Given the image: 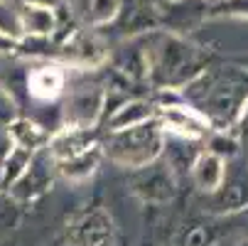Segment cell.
Instances as JSON below:
<instances>
[{
  "mask_svg": "<svg viewBox=\"0 0 248 246\" xmlns=\"http://www.w3.org/2000/svg\"><path fill=\"white\" fill-rule=\"evenodd\" d=\"M143 45L148 57V84L153 89L180 91L209 69V52L180 32L150 30L143 34Z\"/></svg>",
  "mask_w": 248,
  "mask_h": 246,
  "instance_id": "1",
  "label": "cell"
},
{
  "mask_svg": "<svg viewBox=\"0 0 248 246\" xmlns=\"http://www.w3.org/2000/svg\"><path fill=\"white\" fill-rule=\"evenodd\" d=\"M101 150H103V160L125 170H135L162 155L165 128L155 116L145 123H138L130 128L108 131L106 138H101Z\"/></svg>",
  "mask_w": 248,
  "mask_h": 246,
  "instance_id": "2",
  "label": "cell"
},
{
  "mask_svg": "<svg viewBox=\"0 0 248 246\" xmlns=\"http://www.w3.org/2000/svg\"><path fill=\"white\" fill-rule=\"evenodd\" d=\"M128 172V190L143 204H167L177 197V172L165 155Z\"/></svg>",
  "mask_w": 248,
  "mask_h": 246,
  "instance_id": "3",
  "label": "cell"
},
{
  "mask_svg": "<svg viewBox=\"0 0 248 246\" xmlns=\"http://www.w3.org/2000/svg\"><path fill=\"white\" fill-rule=\"evenodd\" d=\"M246 96L248 94L243 91V82H238L236 77H221L211 72L209 91L197 103V109L206 114V118L211 121L214 128H226V126H233Z\"/></svg>",
  "mask_w": 248,
  "mask_h": 246,
  "instance_id": "4",
  "label": "cell"
},
{
  "mask_svg": "<svg viewBox=\"0 0 248 246\" xmlns=\"http://www.w3.org/2000/svg\"><path fill=\"white\" fill-rule=\"evenodd\" d=\"M69 246H116L118 229L113 217L101 207L77 214L66 227Z\"/></svg>",
  "mask_w": 248,
  "mask_h": 246,
  "instance_id": "5",
  "label": "cell"
},
{
  "mask_svg": "<svg viewBox=\"0 0 248 246\" xmlns=\"http://www.w3.org/2000/svg\"><path fill=\"white\" fill-rule=\"evenodd\" d=\"M64 126L74 128H96L106 116V86L81 84L64 101Z\"/></svg>",
  "mask_w": 248,
  "mask_h": 246,
  "instance_id": "6",
  "label": "cell"
},
{
  "mask_svg": "<svg viewBox=\"0 0 248 246\" xmlns=\"http://www.w3.org/2000/svg\"><path fill=\"white\" fill-rule=\"evenodd\" d=\"M157 121L162 123L165 133L180 135V138H187V140H202L214 131V126L206 118V114L185 98L167 103V106H160Z\"/></svg>",
  "mask_w": 248,
  "mask_h": 246,
  "instance_id": "7",
  "label": "cell"
},
{
  "mask_svg": "<svg viewBox=\"0 0 248 246\" xmlns=\"http://www.w3.org/2000/svg\"><path fill=\"white\" fill-rule=\"evenodd\" d=\"M52 182H54V160L49 158V153L45 148L32 155L27 170L8 187V192L15 202L32 204L52 190Z\"/></svg>",
  "mask_w": 248,
  "mask_h": 246,
  "instance_id": "8",
  "label": "cell"
},
{
  "mask_svg": "<svg viewBox=\"0 0 248 246\" xmlns=\"http://www.w3.org/2000/svg\"><path fill=\"white\" fill-rule=\"evenodd\" d=\"M59 59L62 64L96 69L108 59V49L96 32H74L59 45Z\"/></svg>",
  "mask_w": 248,
  "mask_h": 246,
  "instance_id": "9",
  "label": "cell"
},
{
  "mask_svg": "<svg viewBox=\"0 0 248 246\" xmlns=\"http://www.w3.org/2000/svg\"><path fill=\"white\" fill-rule=\"evenodd\" d=\"M101 143L98 138V131L96 128H74V126H64L59 128L57 133L49 135L47 140V153L49 158L57 163V160H64V158H72V155H79L93 146Z\"/></svg>",
  "mask_w": 248,
  "mask_h": 246,
  "instance_id": "10",
  "label": "cell"
},
{
  "mask_svg": "<svg viewBox=\"0 0 248 246\" xmlns=\"http://www.w3.org/2000/svg\"><path fill=\"white\" fill-rule=\"evenodd\" d=\"M206 207L211 214H236L248 209V178L246 175H229L224 182L219 185V190H214L211 195H206Z\"/></svg>",
  "mask_w": 248,
  "mask_h": 246,
  "instance_id": "11",
  "label": "cell"
},
{
  "mask_svg": "<svg viewBox=\"0 0 248 246\" xmlns=\"http://www.w3.org/2000/svg\"><path fill=\"white\" fill-rule=\"evenodd\" d=\"M25 86L34 101H42V103L57 101L66 89V72L62 64H40L27 72Z\"/></svg>",
  "mask_w": 248,
  "mask_h": 246,
  "instance_id": "12",
  "label": "cell"
},
{
  "mask_svg": "<svg viewBox=\"0 0 248 246\" xmlns=\"http://www.w3.org/2000/svg\"><path fill=\"white\" fill-rule=\"evenodd\" d=\"M111 25L121 30V37H140V34L160 27V13L148 3H138L135 0V3L125 5V0H123V5Z\"/></svg>",
  "mask_w": 248,
  "mask_h": 246,
  "instance_id": "13",
  "label": "cell"
},
{
  "mask_svg": "<svg viewBox=\"0 0 248 246\" xmlns=\"http://www.w3.org/2000/svg\"><path fill=\"white\" fill-rule=\"evenodd\" d=\"M170 10L167 15H160V27L167 25V30L172 32H189L192 27L202 25L204 20H209V3L206 0H174L167 3Z\"/></svg>",
  "mask_w": 248,
  "mask_h": 246,
  "instance_id": "14",
  "label": "cell"
},
{
  "mask_svg": "<svg viewBox=\"0 0 248 246\" xmlns=\"http://www.w3.org/2000/svg\"><path fill=\"white\" fill-rule=\"evenodd\" d=\"M189 178L202 195H211L226 178V160H221L211 150H199L189 167Z\"/></svg>",
  "mask_w": 248,
  "mask_h": 246,
  "instance_id": "15",
  "label": "cell"
},
{
  "mask_svg": "<svg viewBox=\"0 0 248 246\" xmlns=\"http://www.w3.org/2000/svg\"><path fill=\"white\" fill-rule=\"evenodd\" d=\"M103 163V150H101V143L79 153V155H72V158H64V160H57L54 163V172L59 175L62 180L66 182H86L89 178H93L96 170L101 167Z\"/></svg>",
  "mask_w": 248,
  "mask_h": 246,
  "instance_id": "16",
  "label": "cell"
},
{
  "mask_svg": "<svg viewBox=\"0 0 248 246\" xmlns=\"http://www.w3.org/2000/svg\"><path fill=\"white\" fill-rule=\"evenodd\" d=\"M157 116V106L148 98H123L111 114L106 116V131H121L138 123H145Z\"/></svg>",
  "mask_w": 248,
  "mask_h": 246,
  "instance_id": "17",
  "label": "cell"
},
{
  "mask_svg": "<svg viewBox=\"0 0 248 246\" xmlns=\"http://www.w3.org/2000/svg\"><path fill=\"white\" fill-rule=\"evenodd\" d=\"M17 10H20V22H22L25 37H45V40L54 37V32H57L54 8L34 5V3H20Z\"/></svg>",
  "mask_w": 248,
  "mask_h": 246,
  "instance_id": "18",
  "label": "cell"
},
{
  "mask_svg": "<svg viewBox=\"0 0 248 246\" xmlns=\"http://www.w3.org/2000/svg\"><path fill=\"white\" fill-rule=\"evenodd\" d=\"M10 140H13V146H20L30 153H37V150H45L47 148V140H49V133L40 126V123H34L30 118H13L8 126H5Z\"/></svg>",
  "mask_w": 248,
  "mask_h": 246,
  "instance_id": "19",
  "label": "cell"
},
{
  "mask_svg": "<svg viewBox=\"0 0 248 246\" xmlns=\"http://www.w3.org/2000/svg\"><path fill=\"white\" fill-rule=\"evenodd\" d=\"M32 155H34V153H30V150H25V148H20V146H13V148L8 150V155L3 158V163H0V172H3V187H5V190L27 170Z\"/></svg>",
  "mask_w": 248,
  "mask_h": 246,
  "instance_id": "20",
  "label": "cell"
},
{
  "mask_svg": "<svg viewBox=\"0 0 248 246\" xmlns=\"http://www.w3.org/2000/svg\"><path fill=\"white\" fill-rule=\"evenodd\" d=\"M123 5V0H86V22L98 30V27H108L118 10Z\"/></svg>",
  "mask_w": 248,
  "mask_h": 246,
  "instance_id": "21",
  "label": "cell"
},
{
  "mask_svg": "<svg viewBox=\"0 0 248 246\" xmlns=\"http://www.w3.org/2000/svg\"><path fill=\"white\" fill-rule=\"evenodd\" d=\"M206 150H211L214 155H219L221 160H233L241 150V143H238V135L229 133L226 128H214L209 135H206Z\"/></svg>",
  "mask_w": 248,
  "mask_h": 246,
  "instance_id": "22",
  "label": "cell"
},
{
  "mask_svg": "<svg viewBox=\"0 0 248 246\" xmlns=\"http://www.w3.org/2000/svg\"><path fill=\"white\" fill-rule=\"evenodd\" d=\"M0 34L13 40H22L25 32H22V22H20V10L17 5H10L8 0H0Z\"/></svg>",
  "mask_w": 248,
  "mask_h": 246,
  "instance_id": "23",
  "label": "cell"
},
{
  "mask_svg": "<svg viewBox=\"0 0 248 246\" xmlns=\"http://www.w3.org/2000/svg\"><path fill=\"white\" fill-rule=\"evenodd\" d=\"M211 17L248 20V0H217V3H209V20Z\"/></svg>",
  "mask_w": 248,
  "mask_h": 246,
  "instance_id": "24",
  "label": "cell"
},
{
  "mask_svg": "<svg viewBox=\"0 0 248 246\" xmlns=\"http://www.w3.org/2000/svg\"><path fill=\"white\" fill-rule=\"evenodd\" d=\"M20 217H22V204L15 202L8 190H0V231L17 227Z\"/></svg>",
  "mask_w": 248,
  "mask_h": 246,
  "instance_id": "25",
  "label": "cell"
},
{
  "mask_svg": "<svg viewBox=\"0 0 248 246\" xmlns=\"http://www.w3.org/2000/svg\"><path fill=\"white\" fill-rule=\"evenodd\" d=\"M211 241H214V236L206 224H189L177 234L174 246H211Z\"/></svg>",
  "mask_w": 248,
  "mask_h": 246,
  "instance_id": "26",
  "label": "cell"
},
{
  "mask_svg": "<svg viewBox=\"0 0 248 246\" xmlns=\"http://www.w3.org/2000/svg\"><path fill=\"white\" fill-rule=\"evenodd\" d=\"M17 116H20V114H17V106H15L10 91L0 86V126H8V123H10L13 118H17Z\"/></svg>",
  "mask_w": 248,
  "mask_h": 246,
  "instance_id": "27",
  "label": "cell"
},
{
  "mask_svg": "<svg viewBox=\"0 0 248 246\" xmlns=\"http://www.w3.org/2000/svg\"><path fill=\"white\" fill-rule=\"evenodd\" d=\"M233 128H236V135H238V133H241V135H248V96H246L243 103H241L238 116H236V121H233Z\"/></svg>",
  "mask_w": 248,
  "mask_h": 246,
  "instance_id": "28",
  "label": "cell"
},
{
  "mask_svg": "<svg viewBox=\"0 0 248 246\" xmlns=\"http://www.w3.org/2000/svg\"><path fill=\"white\" fill-rule=\"evenodd\" d=\"M13 148V140H10V135H8V131H5V126H0V163H3V158L8 155V150Z\"/></svg>",
  "mask_w": 248,
  "mask_h": 246,
  "instance_id": "29",
  "label": "cell"
},
{
  "mask_svg": "<svg viewBox=\"0 0 248 246\" xmlns=\"http://www.w3.org/2000/svg\"><path fill=\"white\" fill-rule=\"evenodd\" d=\"M17 45H20L17 40L0 34V54H13V52H17Z\"/></svg>",
  "mask_w": 248,
  "mask_h": 246,
  "instance_id": "30",
  "label": "cell"
},
{
  "mask_svg": "<svg viewBox=\"0 0 248 246\" xmlns=\"http://www.w3.org/2000/svg\"><path fill=\"white\" fill-rule=\"evenodd\" d=\"M22 3H34V5H45V8H57L64 0H22Z\"/></svg>",
  "mask_w": 248,
  "mask_h": 246,
  "instance_id": "31",
  "label": "cell"
},
{
  "mask_svg": "<svg viewBox=\"0 0 248 246\" xmlns=\"http://www.w3.org/2000/svg\"><path fill=\"white\" fill-rule=\"evenodd\" d=\"M233 64L241 69V72H246L248 74V54H243V57H238V59H233Z\"/></svg>",
  "mask_w": 248,
  "mask_h": 246,
  "instance_id": "32",
  "label": "cell"
},
{
  "mask_svg": "<svg viewBox=\"0 0 248 246\" xmlns=\"http://www.w3.org/2000/svg\"><path fill=\"white\" fill-rule=\"evenodd\" d=\"M236 246H248V236H246V239H241V241H238Z\"/></svg>",
  "mask_w": 248,
  "mask_h": 246,
  "instance_id": "33",
  "label": "cell"
},
{
  "mask_svg": "<svg viewBox=\"0 0 248 246\" xmlns=\"http://www.w3.org/2000/svg\"><path fill=\"white\" fill-rule=\"evenodd\" d=\"M0 190H5V187H3V172H0Z\"/></svg>",
  "mask_w": 248,
  "mask_h": 246,
  "instance_id": "34",
  "label": "cell"
},
{
  "mask_svg": "<svg viewBox=\"0 0 248 246\" xmlns=\"http://www.w3.org/2000/svg\"><path fill=\"white\" fill-rule=\"evenodd\" d=\"M165 3H174V0H165Z\"/></svg>",
  "mask_w": 248,
  "mask_h": 246,
  "instance_id": "35",
  "label": "cell"
}]
</instances>
